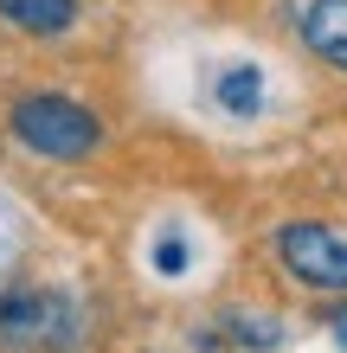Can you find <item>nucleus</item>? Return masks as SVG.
<instances>
[{
    "label": "nucleus",
    "instance_id": "nucleus-3",
    "mask_svg": "<svg viewBox=\"0 0 347 353\" xmlns=\"http://www.w3.org/2000/svg\"><path fill=\"white\" fill-rule=\"evenodd\" d=\"M277 257H283L290 276L315 283V289H347V232H335V225H315V219L283 225Z\"/></svg>",
    "mask_w": 347,
    "mask_h": 353
},
{
    "label": "nucleus",
    "instance_id": "nucleus-2",
    "mask_svg": "<svg viewBox=\"0 0 347 353\" xmlns=\"http://www.w3.org/2000/svg\"><path fill=\"white\" fill-rule=\"evenodd\" d=\"M13 135L26 141L32 154H46V161H84V154L103 148V122H97L84 103L52 97V90L13 103Z\"/></svg>",
    "mask_w": 347,
    "mask_h": 353
},
{
    "label": "nucleus",
    "instance_id": "nucleus-4",
    "mask_svg": "<svg viewBox=\"0 0 347 353\" xmlns=\"http://www.w3.org/2000/svg\"><path fill=\"white\" fill-rule=\"evenodd\" d=\"M302 39H309L315 58L347 71V0H309L302 7Z\"/></svg>",
    "mask_w": 347,
    "mask_h": 353
},
{
    "label": "nucleus",
    "instance_id": "nucleus-8",
    "mask_svg": "<svg viewBox=\"0 0 347 353\" xmlns=\"http://www.w3.org/2000/svg\"><path fill=\"white\" fill-rule=\"evenodd\" d=\"M328 327H335V341H341V347H347V308H341V315H335V321H328Z\"/></svg>",
    "mask_w": 347,
    "mask_h": 353
},
{
    "label": "nucleus",
    "instance_id": "nucleus-5",
    "mask_svg": "<svg viewBox=\"0 0 347 353\" xmlns=\"http://www.w3.org/2000/svg\"><path fill=\"white\" fill-rule=\"evenodd\" d=\"M0 13H7L13 26L39 32V39H58V32H71L77 0H0Z\"/></svg>",
    "mask_w": 347,
    "mask_h": 353
},
{
    "label": "nucleus",
    "instance_id": "nucleus-6",
    "mask_svg": "<svg viewBox=\"0 0 347 353\" xmlns=\"http://www.w3.org/2000/svg\"><path fill=\"white\" fill-rule=\"evenodd\" d=\"M219 103H226L232 116H257V110H264V77H257V65L219 71Z\"/></svg>",
    "mask_w": 347,
    "mask_h": 353
},
{
    "label": "nucleus",
    "instance_id": "nucleus-7",
    "mask_svg": "<svg viewBox=\"0 0 347 353\" xmlns=\"http://www.w3.org/2000/svg\"><path fill=\"white\" fill-rule=\"evenodd\" d=\"M161 270H187V251H180V238L161 244Z\"/></svg>",
    "mask_w": 347,
    "mask_h": 353
},
{
    "label": "nucleus",
    "instance_id": "nucleus-1",
    "mask_svg": "<svg viewBox=\"0 0 347 353\" xmlns=\"http://www.w3.org/2000/svg\"><path fill=\"white\" fill-rule=\"evenodd\" d=\"M84 327V308L65 289H0V353H71Z\"/></svg>",
    "mask_w": 347,
    "mask_h": 353
}]
</instances>
